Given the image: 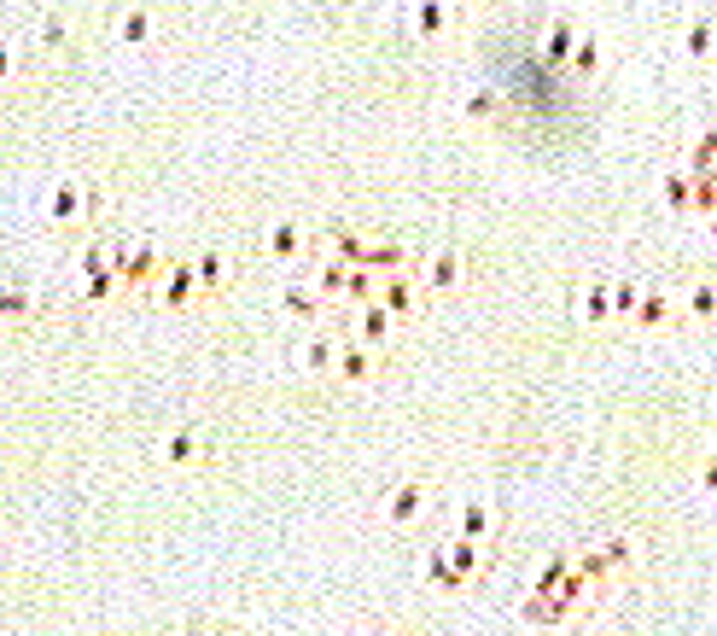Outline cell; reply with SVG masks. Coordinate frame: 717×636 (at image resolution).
Listing matches in <instances>:
<instances>
[{"mask_svg":"<svg viewBox=\"0 0 717 636\" xmlns=\"http://www.w3.org/2000/svg\"><path fill=\"white\" fill-rule=\"evenodd\" d=\"M99 211H106V188L88 176H65L47 199V222L53 229H88V222H99Z\"/></svg>","mask_w":717,"mask_h":636,"instance_id":"6da1fadb","label":"cell"},{"mask_svg":"<svg viewBox=\"0 0 717 636\" xmlns=\"http://www.w3.org/2000/svg\"><path fill=\"white\" fill-rule=\"evenodd\" d=\"M163 269H170V257H163L152 240H122V245H117V275H122V293H158Z\"/></svg>","mask_w":717,"mask_h":636,"instance_id":"7a4b0ae2","label":"cell"},{"mask_svg":"<svg viewBox=\"0 0 717 636\" xmlns=\"http://www.w3.org/2000/svg\"><path fill=\"white\" fill-rule=\"evenodd\" d=\"M379 304L392 310L397 321H415L426 310V286H420V269H408V275H385L379 280Z\"/></svg>","mask_w":717,"mask_h":636,"instance_id":"3957f363","label":"cell"},{"mask_svg":"<svg viewBox=\"0 0 717 636\" xmlns=\"http://www.w3.org/2000/svg\"><path fill=\"white\" fill-rule=\"evenodd\" d=\"M163 310H193V304H204V286H199V269L193 263H170L158 280V293H152Z\"/></svg>","mask_w":717,"mask_h":636,"instance_id":"277c9868","label":"cell"},{"mask_svg":"<svg viewBox=\"0 0 717 636\" xmlns=\"http://www.w3.org/2000/svg\"><path fill=\"white\" fill-rule=\"evenodd\" d=\"M677 321H683V298L671 293V286H648L630 327H642V333H665V327H677Z\"/></svg>","mask_w":717,"mask_h":636,"instance_id":"5b68a950","label":"cell"},{"mask_svg":"<svg viewBox=\"0 0 717 636\" xmlns=\"http://www.w3.org/2000/svg\"><path fill=\"white\" fill-rule=\"evenodd\" d=\"M367 240H374V234H367L362 222L333 216V222L321 229V252H327V257H339V263H362V257H367Z\"/></svg>","mask_w":717,"mask_h":636,"instance_id":"8992f818","label":"cell"},{"mask_svg":"<svg viewBox=\"0 0 717 636\" xmlns=\"http://www.w3.org/2000/svg\"><path fill=\"white\" fill-rule=\"evenodd\" d=\"M461 280H467V257H461V252H449V245L426 257V269H420L426 298H449V293H461Z\"/></svg>","mask_w":717,"mask_h":636,"instance_id":"52a82bcc","label":"cell"},{"mask_svg":"<svg viewBox=\"0 0 717 636\" xmlns=\"http://www.w3.org/2000/svg\"><path fill=\"white\" fill-rule=\"evenodd\" d=\"M351 327H356V339L367 344V351H392V339H397V316L385 310V304H362V310H351Z\"/></svg>","mask_w":717,"mask_h":636,"instance_id":"ba28073f","label":"cell"},{"mask_svg":"<svg viewBox=\"0 0 717 636\" xmlns=\"http://www.w3.org/2000/svg\"><path fill=\"white\" fill-rule=\"evenodd\" d=\"M362 269L385 280V275H408V269H415V257H408V245H403V240H392V234H374V240H367Z\"/></svg>","mask_w":717,"mask_h":636,"instance_id":"9c48e42d","label":"cell"},{"mask_svg":"<svg viewBox=\"0 0 717 636\" xmlns=\"http://www.w3.org/2000/svg\"><path fill=\"white\" fill-rule=\"evenodd\" d=\"M426 502H432V485H426V479H403L392 497H385V520H392V526H415L426 515Z\"/></svg>","mask_w":717,"mask_h":636,"instance_id":"30bf717a","label":"cell"},{"mask_svg":"<svg viewBox=\"0 0 717 636\" xmlns=\"http://www.w3.org/2000/svg\"><path fill=\"white\" fill-rule=\"evenodd\" d=\"M502 531V515L490 502H479V497H467L461 508H456V538H467V543H490Z\"/></svg>","mask_w":717,"mask_h":636,"instance_id":"8fae6325","label":"cell"},{"mask_svg":"<svg viewBox=\"0 0 717 636\" xmlns=\"http://www.w3.org/2000/svg\"><path fill=\"white\" fill-rule=\"evenodd\" d=\"M263 245H269V257H275V263H298L303 252H315V240H310V229H303L298 216H280Z\"/></svg>","mask_w":717,"mask_h":636,"instance_id":"7c38bea8","label":"cell"},{"mask_svg":"<svg viewBox=\"0 0 717 636\" xmlns=\"http://www.w3.org/2000/svg\"><path fill=\"white\" fill-rule=\"evenodd\" d=\"M193 269H199V286H204V298H222L228 293V280H234V263L222 245H204V252L193 257Z\"/></svg>","mask_w":717,"mask_h":636,"instance_id":"4fadbf2b","label":"cell"},{"mask_svg":"<svg viewBox=\"0 0 717 636\" xmlns=\"http://www.w3.org/2000/svg\"><path fill=\"white\" fill-rule=\"evenodd\" d=\"M333 374H339L344 385H367V380L379 374V351H367L362 339H351V344H339V368H333Z\"/></svg>","mask_w":717,"mask_h":636,"instance_id":"5bb4252c","label":"cell"},{"mask_svg":"<svg viewBox=\"0 0 717 636\" xmlns=\"http://www.w3.org/2000/svg\"><path fill=\"white\" fill-rule=\"evenodd\" d=\"M280 310L298 316V321H321L327 310H333V304H327L310 280H286V286H280Z\"/></svg>","mask_w":717,"mask_h":636,"instance_id":"9a60e30c","label":"cell"},{"mask_svg":"<svg viewBox=\"0 0 717 636\" xmlns=\"http://www.w3.org/2000/svg\"><path fill=\"white\" fill-rule=\"evenodd\" d=\"M677 298H683V321H717V280L711 275H694Z\"/></svg>","mask_w":717,"mask_h":636,"instance_id":"2e32d148","label":"cell"},{"mask_svg":"<svg viewBox=\"0 0 717 636\" xmlns=\"http://www.w3.org/2000/svg\"><path fill=\"white\" fill-rule=\"evenodd\" d=\"M449 566H456L461 584H473L490 572V543H467V538H449Z\"/></svg>","mask_w":717,"mask_h":636,"instance_id":"e0dca14e","label":"cell"},{"mask_svg":"<svg viewBox=\"0 0 717 636\" xmlns=\"http://www.w3.org/2000/svg\"><path fill=\"white\" fill-rule=\"evenodd\" d=\"M660 199H665V211H671V216H694V176L683 170V163L660 176Z\"/></svg>","mask_w":717,"mask_h":636,"instance_id":"ac0fdd59","label":"cell"},{"mask_svg":"<svg viewBox=\"0 0 717 636\" xmlns=\"http://www.w3.org/2000/svg\"><path fill=\"white\" fill-rule=\"evenodd\" d=\"M158 456L170 462V467H199L204 456H211V444H204L199 433H188V426H181V433H170V438H163V449H158Z\"/></svg>","mask_w":717,"mask_h":636,"instance_id":"d6986e66","label":"cell"},{"mask_svg":"<svg viewBox=\"0 0 717 636\" xmlns=\"http://www.w3.org/2000/svg\"><path fill=\"white\" fill-rule=\"evenodd\" d=\"M578 41H584V30L578 24H548V35H543V59L548 65H560V71H571V53H578Z\"/></svg>","mask_w":717,"mask_h":636,"instance_id":"ffe728a7","label":"cell"},{"mask_svg":"<svg viewBox=\"0 0 717 636\" xmlns=\"http://www.w3.org/2000/svg\"><path fill=\"white\" fill-rule=\"evenodd\" d=\"M351 269H356V263L321 257V269H315V293H321L327 304H344V298H351Z\"/></svg>","mask_w":717,"mask_h":636,"instance_id":"44dd1931","label":"cell"},{"mask_svg":"<svg viewBox=\"0 0 717 636\" xmlns=\"http://www.w3.org/2000/svg\"><path fill=\"white\" fill-rule=\"evenodd\" d=\"M578 316H584L589 327H607V321H612V280L596 275V280L584 286V293H578Z\"/></svg>","mask_w":717,"mask_h":636,"instance_id":"7402d4cb","label":"cell"},{"mask_svg":"<svg viewBox=\"0 0 717 636\" xmlns=\"http://www.w3.org/2000/svg\"><path fill=\"white\" fill-rule=\"evenodd\" d=\"M683 170H688V176H717V123H706V129L688 140Z\"/></svg>","mask_w":717,"mask_h":636,"instance_id":"603a6c76","label":"cell"},{"mask_svg":"<svg viewBox=\"0 0 717 636\" xmlns=\"http://www.w3.org/2000/svg\"><path fill=\"white\" fill-rule=\"evenodd\" d=\"M111 298H122V275H117V263H111V269L82 275V304H88V310H99V304H111Z\"/></svg>","mask_w":717,"mask_h":636,"instance_id":"cb8c5ba5","label":"cell"},{"mask_svg":"<svg viewBox=\"0 0 717 636\" xmlns=\"http://www.w3.org/2000/svg\"><path fill=\"white\" fill-rule=\"evenodd\" d=\"M426 584L443 590V596H456V590H467V584L456 579V566H449V543H432V549H426Z\"/></svg>","mask_w":717,"mask_h":636,"instance_id":"d4e9b609","label":"cell"},{"mask_svg":"<svg viewBox=\"0 0 717 636\" xmlns=\"http://www.w3.org/2000/svg\"><path fill=\"white\" fill-rule=\"evenodd\" d=\"M0 316H7L12 327H24V321L35 316V298H30L24 280H7V293H0Z\"/></svg>","mask_w":717,"mask_h":636,"instance_id":"484cf974","label":"cell"},{"mask_svg":"<svg viewBox=\"0 0 717 636\" xmlns=\"http://www.w3.org/2000/svg\"><path fill=\"white\" fill-rule=\"evenodd\" d=\"M683 53L688 59H717V24L711 18H694V24L683 30Z\"/></svg>","mask_w":717,"mask_h":636,"instance_id":"4316f807","label":"cell"},{"mask_svg":"<svg viewBox=\"0 0 717 636\" xmlns=\"http://www.w3.org/2000/svg\"><path fill=\"white\" fill-rule=\"evenodd\" d=\"M303 368H310V374H333V368H339V339L315 333L310 344H303Z\"/></svg>","mask_w":717,"mask_h":636,"instance_id":"83f0119b","label":"cell"},{"mask_svg":"<svg viewBox=\"0 0 717 636\" xmlns=\"http://www.w3.org/2000/svg\"><path fill=\"white\" fill-rule=\"evenodd\" d=\"M461 117H467V123H496V117H502L496 88H473V94L461 99Z\"/></svg>","mask_w":717,"mask_h":636,"instance_id":"f1b7e54d","label":"cell"},{"mask_svg":"<svg viewBox=\"0 0 717 636\" xmlns=\"http://www.w3.org/2000/svg\"><path fill=\"white\" fill-rule=\"evenodd\" d=\"M525 619L531 625H560V619H571V602L566 596H531L525 602Z\"/></svg>","mask_w":717,"mask_h":636,"instance_id":"f546056e","label":"cell"},{"mask_svg":"<svg viewBox=\"0 0 717 636\" xmlns=\"http://www.w3.org/2000/svg\"><path fill=\"white\" fill-rule=\"evenodd\" d=\"M642 293H648L642 280H612V321H636Z\"/></svg>","mask_w":717,"mask_h":636,"instance_id":"4dcf8cb0","label":"cell"},{"mask_svg":"<svg viewBox=\"0 0 717 636\" xmlns=\"http://www.w3.org/2000/svg\"><path fill=\"white\" fill-rule=\"evenodd\" d=\"M566 579H571V555H548L543 572H537V584H531V596H555Z\"/></svg>","mask_w":717,"mask_h":636,"instance_id":"1f68e13d","label":"cell"},{"mask_svg":"<svg viewBox=\"0 0 717 636\" xmlns=\"http://www.w3.org/2000/svg\"><path fill=\"white\" fill-rule=\"evenodd\" d=\"M601 555H607V566H612V579H619V572H630L636 566V538H607V543H596Z\"/></svg>","mask_w":717,"mask_h":636,"instance_id":"d6a6232c","label":"cell"},{"mask_svg":"<svg viewBox=\"0 0 717 636\" xmlns=\"http://www.w3.org/2000/svg\"><path fill=\"white\" fill-rule=\"evenodd\" d=\"M571 566H578V572H584V579L596 584V590H607V584H612V566H607L601 549H584V555H571Z\"/></svg>","mask_w":717,"mask_h":636,"instance_id":"836d02e7","label":"cell"},{"mask_svg":"<svg viewBox=\"0 0 717 636\" xmlns=\"http://www.w3.org/2000/svg\"><path fill=\"white\" fill-rule=\"evenodd\" d=\"M117 35H122V41H135V47H140V41H152V35H158V18H152V12H122Z\"/></svg>","mask_w":717,"mask_h":636,"instance_id":"e575fe53","label":"cell"},{"mask_svg":"<svg viewBox=\"0 0 717 636\" xmlns=\"http://www.w3.org/2000/svg\"><path fill=\"white\" fill-rule=\"evenodd\" d=\"M601 71V41L596 35H584L578 41V53H571V76H596Z\"/></svg>","mask_w":717,"mask_h":636,"instance_id":"d590c367","label":"cell"},{"mask_svg":"<svg viewBox=\"0 0 717 636\" xmlns=\"http://www.w3.org/2000/svg\"><path fill=\"white\" fill-rule=\"evenodd\" d=\"M415 24H420L426 41H438L449 24H456V12H449V7H420V12H415Z\"/></svg>","mask_w":717,"mask_h":636,"instance_id":"8d00e7d4","label":"cell"},{"mask_svg":"<svg viewBox=\"0 0 717 636\" xmlns=\"http://www.w3.org/2000/svg\"><path fill=\"white\" fill-rule=\"evenodd\" d=\"M65 18H58V12H47V18H41V41H47V47H65Z\"/></svg>","mask_w":717,"mask_h":636,"instance_id":"74e56055","label":"cell"},{"mask_svg":"<svg viewBox=\"0 0 717 636\" xmlns=\"http://www.w3.org/2000/svg\"><path fill=\"white\" fill-rule=\"evenodd\" d=\"M694 479H700V490H706V497H717V456H706V462H700V474H694Z\"/></svg>","mask_w":717,"mask_h":636,"instance_id":"f35d334b","label":"cell"},{"mask_svg":"<svg viewBox=\"0 0 717 636\" xmlns=\"http://www.w3.org/2000/svg\"><path fill=\"white\" fill-rule=\"evenodd\" d=\"M362 636H415V630H403V625H367Z\"/></svg>","mask_w":717,"mask_h":636,"instance_id":"ab89813d","label":"cell"},{"mask_svg":"<svg viewBox=\"0 0 717 636\" xmlns=\"http://www.w3.org/2000/svg\"><path fill=\"white\" fill-rule=\"evenodd\" d=\"M706 240L717 245V216H706Z\"/></svg>","mask_w":717,"mask_h":636,"instance_id":"60d3db41","label":"cell"},{"mask_svg":"<svg viewBox=\"0 0 717 636\" xmlns=\"http://www.w3.org/2000/svg\"><path fill=\"white\" fill-rule=\"evenodd\" d=\"M677 636H688V630H677Z\"/></svg>","mask_w":717,"mask_h":636,"instance_id":"b9f144b4","label":"cell"}]
</instances>
